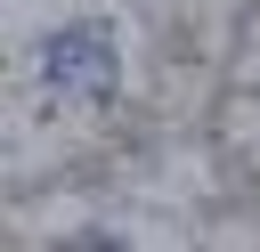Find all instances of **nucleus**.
Listing matches in <instances>:
<instances>
[{
    "mask_svg": "<svg viewBox=\"0 0 260 252\" xmlns=\"http://www.w3.org/2000/svg\"><path fill=\"white\" fill-rule=\"evenodd\" d=\"M49 81L106 89V81H114V41H106L98 24H81V33H57V41H49Z\"/></svg>",
    "mask_w": 260,
    "mask_h": 252,
    "instance_id": "obj_1",
    "label": "nucleus"
},
{
    "mask_svg": "<svg viewBox=\"0 0 260 252\" xmlns=\"http://www.w3.org/2000/svg\"><path fill=\"white\" fill-rule=\"evenodd\" d=\"M65 252H122V244H114V236H73Z\"/></svg>",
    "mask_w": 260,
    "mask_h": 252,
    "instance_id": "obj_2",
    "label": "nucleus"
}]
</instances>
